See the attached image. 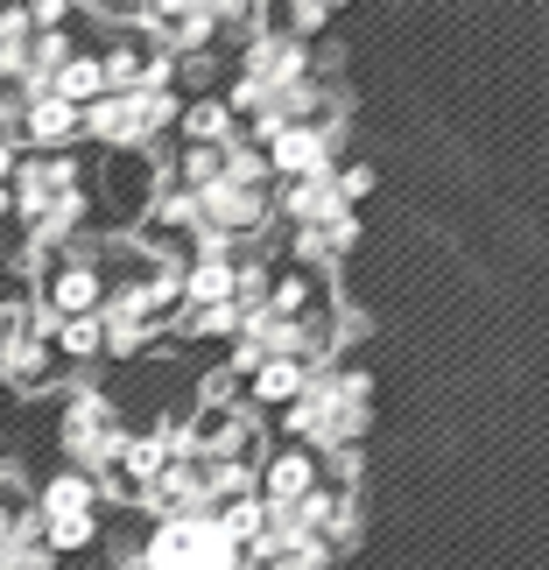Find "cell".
<instances>
[{
  "instance_id": "1",
  "label": "cell",
  "mask_w": 549,
  "mask_h": 570,
  "mask_svg": "<svg viewBox=\"0 0 549 570\" xmlns=\"http://www.w3.org/2000/svg\"><path fill=\"white\" fill-rule=\"evenodd\" d=\"M366 430H373V374L360 360L311 366V381H303L296 402L282 409V436H290L296 451H311L317 465H324V458L360 451Z\"/></svg>"
},
{
  "instance_id": "2",
  "label": "cell",
  "mask_w": 549,
  "mask_h": 570,
  "mask_svg": "<svg viewBox=\"0 0 549 570\" xmlns=\"http://www.w3.org/2000/svg\"><path fill=\"white\" fill-rule=\"evenodd\" d=\"M184 99H177V78H148V85H127V92H106L85 106V135L106 141V148H148L177 127Z\"/></svg>"
},
{
  "instance_id": "3",
  "label": "cell",
  "mask_w": 549,
  "mask_h": 570,
  "mask_svg": "<svg viewBox=\"0 0 549 570\" xmlns=\"http://www.w3.org/2000/svg\"><path fill=\"white\" fill-rule=\"evenodd\" d=\"M127 415H120V402L106 387H71V402H63V423H57V444H63V458H71V472L78 479H114V465H120V451H127Z\"/></svg>"
},
{
  "instance_id": "4",
  "label": "cell",
  "mask_w": 549,
  "mask_h": 570,
  "mask_svg": "<svg viewBox=\"0 0 549 570\" xmlns=\"http://www.w3.org/2000/svg\"><path fill=\"white\" fill-rule=\"evenodd\" d=\"M141 570H247V550L218 514H169L141 542Z\"/></svg>"
},
{
  "instance_id": "5",
  "label": "cell",
  "mask_w": 549,
  "mask_h": 570,
  "mask_svg": "<svg viewBox=\"0 0 549 570\" xmlns=\"http://www.w3.org/2000/svg\"><path fill=\"white\" fill-rule=\"evenodd\" d=\"M36 529L50 542V557H78L99 542V487L78 472H57L42 487V508H36Z\"/></svg>"
},
{
  "instance_id": "6",
  "label": "cell",
  "mask_w": 549,
  "mask_h": 570,
  "mask_svg": "<svg viewBox=\"0 0 549 570\" xmlns=\"http://www.w3.org/2000/svg\"><path fill=\"white\" fill-rule=\"evenodd\" d=\"M317 332H324V360H353L360 345L373 338V317L360 311L353 296H324V317H317Z\"/></svg>"
},
{
  "instance_id": "7",
  "label": "cell",
  "mask_w": 549,
  "mask_h": 570,
  "mask_svg": "<svg viewBox=\"0 0 549 570\" xmlns=\"http://www.w3.org/2000/svg\"><path fill=\"white\" fill-rule=\"evenodd\" d=\"M21 127H29V141H36V148H50V156H57V148L71 141V135H85V114L42 92V99H21Z\"/></svg>"
},
{
  "instance_id": "8",
  "label": "cell",
  "mask_w": 549,
  "mask_h": 570,
  "mask_svg": "<svg viewBox=\"0 0 549 570\" xmlns=\"http://www.w3.org/2000/svg\"><path fill=\"white\" fill-rule=\"evenodd\" d=\"M311 381V366H254L247 374V409H290L296 402V387Z\"/></svg>"
},
{
  "instance_id": "9",
  "label": "cell",
  "mask_w": 549,
  "mask_h": 570,
  "mask_svg": "<svg viewBox=\"0 0 549 570\" xmlns=\"http://www.w3.org/2000/svg\"><path fill=\"white\" fill-rule=\"evenodd\" d=\"M8 177H14V148L0 141V190H8Z\"/></svg>"
}]
</instances>
